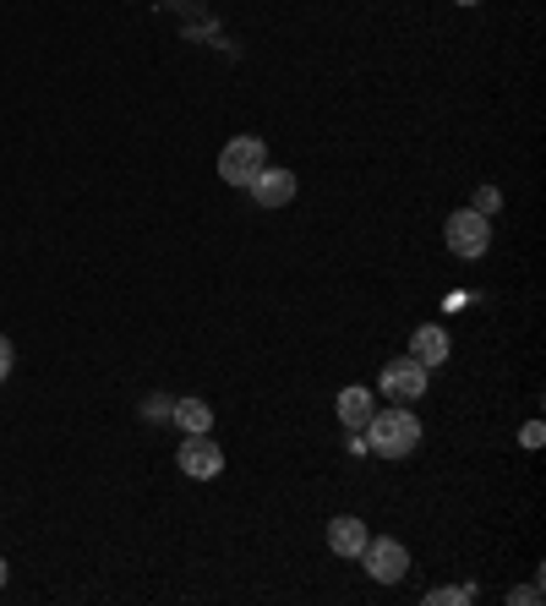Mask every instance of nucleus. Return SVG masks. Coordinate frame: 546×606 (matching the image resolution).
<instances>
[{
    "label": "nucleus",
    "mask_w": 546,
    "mask_h": 606,
    "mask_svg": "<svg viewBox=\"0 0 546 606\" xmlns=\"http://www.w3.org/2000/svg\"><path fill=\"white\" fill-rule=\"evenodd\" d=\"M372 410H377V393H372V388H361V383L339 388V426L361 432V426L372 421Z\"/></svg>",
    "instance_id": "1a4fd4ad"
},
{
    "label": "nucleus",
    "mask_w": 546,
    "mask_h": 606,
    "mask_svg": "<svg viewBox=\"0 0 546 606\" xmlns=\"http://www.w3.org/2000/svg\"><path fill=\"white\" fill-rule=\"evenodd\" d=\"M361 562H366V573L377 579V584H399L404 573H410V552H404V541H393V535H372L366 546H361Z\"/></svg>",
    "instance_id": "20e7f679"
},
{
    "label": "nucleus",
    "mask_w": 546,
    "mask_h": 606,
    "mask_svg": "<svg viewBox=\"0 0 546 606\" xmlns=\"http://www.w3.org/2000/svg\"><path fill=\"white\" fill-rule=\"evenodd\" d=\"M361 437H366V453H377V459H404V453H415V443H421V421H415L410 404H399V410H372V421L361 426Z\"/></svg>",
    "instance_id": "f257e3e1"
},
{
    "label": "nucleus",
    "mask_w": 546,
    "mask_h": 606,
    "mask_svg": "<svg viewBox=\"0 0 546 606\" xmlns=\"http://www.w3.org/2000/svg\"><path fill=\"white\" fill-rule=\"evenodd\" d=\"M252 203H257V208H284V203H295V170L263 165V170L252 175Z\"/></svg>",
    "instance_id": "0eeeda50"
},
{
    "label": "nucleus",
    "mask_w": 546,
    "mask_h": 606,
    "mask_svg": "<svg viewBox=\"0 0 546 606\" xmlns=\"http://www.w3.org/2000/svg\"><path fill=\"white\" fill-rule=\"evenodd\" d=\"M7 377H12V339L0 334V383H7Z\"/></svg>",
    "instance_id": "dca6fc26"
},
{
    "label": "nucleus",
    "mask_w": 546,
    "mask_h": 606,
    "mask_svg": "<svg viewBox=\"0 0 546 606\" xmlns=\"http://www.w3.org/2000/svg\"><path fill=\"white\" fill-rule=\"evenodd\" d=\"M508 601H513V606H535V601H541V584H519V590H508Z\"/></svg>",
    "instance_id": "4468645a"
},
{
    "label": "nucleus",
    "mask_w": 546,
    "mask_h": 606,
    "mask_svg": "<svg viewBox=\"0 0 546 606\" xmlns=\"http://www.w3.org/2000/svg\"><path fill=\"white\" fill-rule=\"evenodd\" d=\"M268 165V148H263V137H235V143H225V154H219V175L230 181V186H252V175Z\"/></svg>",
    "instance_id": "7ed1b4c3"
},
{
    "label": "nucleus",
    "mask_w": 546,
    "mask_h": 606,
    "mask_svg": "<svg viewBox=\"0 0 546 606\" xmlns=\"http://www.w3.org/2000/svg\"><path fill=\"white\" fill-rule=\"evenodd\" d=\"M175 464H181V475H192V481H214V475L225 470V448H219L208 432H192V437L181 443Z\"/></svg>",
    "instance_id": "423d86ee"
},
{
    "label": "nucleus",
    "mask_w": 546,
    "mask_h": 606,
    "mask_svg": "<svg viewBox=\"0 0 546 606\" xmlns=\"http://www.w3.org/2000/svg\"><path fill=\"white\" fill-rule=\"evenodd\" d=\"M453 7H481V0H453Z\"/></svg>",
    "instance_id": "f3484780"
},
{
    "label": "nucleus",
    "mask_w": 546,
    "mask_h": 606,
    "mask_svg": "<svg viewBox=\"0 0 546 606\" xmlns=\"http://www.w3.org/2000/svg\"><path fill=\"white\" fill-rule=\"evenodd\" d=\"M519 443H524V448H541V443H546V426H541V421H524Z\"/></svg>",
    "instance_id": "ddd939ff"
},
{
    "label": "nucleus",
    "mask_w": 546,
    "mask_h": 606,
    "mask_svg": "<svg viewBox=\"0 0 546 606\" xmlns=\"http://www.w3.org/2000/svg\"><path fill=\"white\" fill-rule=\"evenodd\" d=\"M426 601H432V606H464V601H475V584H442V590H432Z\"/></svg>",
    "instance_id": "f8f14e48"
},
{
    "label": "nucleus",
    "mask_w": 546,
    "mask_h": 606,
    "mask_svg": "<svg viewBox=\"0 0 546 606\" xmlns=\"http://www.w3.org/2000/svg\"><path fill=\"white\" fill-rule=\"evenodd\" d=\"M442 241H448V252H453L459 263H475V257H486V246H492V219L475 214V208H459V214H448Z\"/></svg>",
    "instance_id": "f03ea898"
},
{
    "label": "nucleus",
    "mask_w": 546,
    "mask_h": 606,
    "mask_svg": "<svg viewBox=\"0 0 546 606\" xmlns=\"http://www.w3.org/2000/svg\"><path fill=\"white\" fill-rule=\"evenodd\" d=\"M170 421L192 437V432H214V404L208 399H175L170 404Z\"/></svg>",
    "instance_id": "9b49d317"
},
{
    "label": "nucleus",
    "mask_w": 546,
    "mask_h": 606,
    "mask_svg": "<svg viewBox=\"0 0 546 606\" xmlns=\"http://www.w3.org/2000/svg\"><path fill=\"white\" fill-rule=\"evenodd\" d=\"M410 361H421L426 372L442 366V361H448V334H442L437 323H421V328L410 334Z\"/></svg>",
    "instance_id": "6e6552de"
},
{
    "label": "nucleus",
    "mask_w": 546,
    "mask_h": 606,
    "mask_svg": "<svg viewBox=\"0 0 546 606\" xmlns=\"http://www.w3.org/2000/svg\"><path fill=\"white\" fill-rule=\"evenodd\" d=\"M372 541V530L355 519V513H339V519H328V546L339 552V557H361V546Z\"/></svg>",
    "instance_id": "9d476101"
},
{
    "label": "nucleus",
    "mask_w": 546,
    "mask_h": 606,
    "mask_svg": "<svg viewBox=\"0 0 546 606\" xmlns=\"http://www.w3.org/2000/svg\"><path fill=\"white\" fill-rule=\"evenodd\" d=\"M0 584H7V562H0Z\"/></svg>",
    "instance_id": "a211bd4d"
},
{
    "label": "nucleus",
    "mask_w": 546,
    "mask_h": 606,
    "mask_svg": "<svg viewBox=\"0 0 546 606\" xmlns=\"http://www.w3.org/2000/svg\"><path fill=\"white\" fill-rule=\"evenodd\" d=\"M497 203H502V197H497L492 186H486V192H475V214H497Z\"/></svg>",
    "instance_id": "2eb2a0df"
},
{
    "label": "nucleus",
    "mask_w": 546,
    "mask_h": 606,
    "mask_svg": "<svg viewBox=\"0 0 546 606\" xmlns=\"http://www.w3.org/2000/svg\"><path fill=\"white\" fill-rule=\"evenodd\" d=\"M377 393H388V399H399V404H415V399H426V366H421V361H410V355L388 361V366H383V383H377Z\"/></svg>",
    "instance_id": "39448f33"
}]
</instances>
